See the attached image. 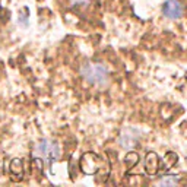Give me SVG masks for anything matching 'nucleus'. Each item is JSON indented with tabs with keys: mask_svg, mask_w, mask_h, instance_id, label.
<instances>
[{
	"mask_svg": "<svg viewBox=\"0 0 187 187\" xmlns=\"http://www.w3.org/2000/svg\"><path fill=\"white\" fill-rule=\"evenodd\" d=\"M80 76L88 83L95 86H107L110 82V73L107 67L101 63H94V62H86L82 65Z\"/></svg>",
	"mask_w": 187,
	"mask_h": 187,
	"instance_id": "f257e3e1",
	"label": "nucleus"
},
{
	"mask_svg": "<svg viewBox=\"0 0 187 187\" xmlns=\"http://www.w3.org/2000/svg\"><path fill=\"white\" fill-rule=\"evenodd\" d=\"M60 145L54 140H41L35 145V149H34V156L37 158H41L47 165H51L54 161H57L60 158Z\"/></svg>",
	"mask_w": 187,
	"mask_h": 187,
	"instance_id": "f03ea898",
	"label": "nucleus"
},
{
	"mask_svg": "<svg viewBox=\"0 0 187 187\" xmlns=\"http://www.w3.org/2000/svg\"><path fill=\"white\" fill-rule=\"evenodd\" d=\"M140 136H142V133L136 127H126V129H123L120 137H119V143L124 149H132V148L136 146V143L140 139Z\"/></svg>",
	"mask_w": 187,
	"mask_h": 187,
	"instance_id": "7ed1b4c3",
	"label": "nucleus"
},
{
	"mask_svg": "<svg viewBox=\"0 0 187 187\" xmlns=\"http://www.w3.org/2000/svg\"><path fill=\"white\" fill-rule=\"evenodd\" d=\"M162 15L168 19H180L183 15V5L178 0H165L162 5Z\"/></svg>",
	"mask_w": 187,
	"mask_h": 187,
	"instance_id": "20e7f679",
	"label": "nucleus"
},
{
	"mask_svg": "<svg viewBox=\"0 0 187 187\" xmlns=\"http://www.w3.org/2000/svg\"><path fill=\"white\" fill-rule=\"evenodd\" d=\"M80 168L85 174H94L97 170L99 168V164H98V156L94 154H85L82 156L80 159Z\"/></svg>",
	"mask_w": 187,
	"mask_h": 187,
	"instance_id": "39448f33",
	"label": "nucleus"
},
{
	"mask_svg": "<svg viewBox=\"0 0 187 187\" xmlns=\"http://www.w3.org/2000/svg\"><path fill=\"white\" fill-rule=\"evenodd\" d=\"M145 170L148 174H155L158 171V155L154 152H149L146 155V159H145Z\"/></svg>",
	"mask_w": 187,
	"mask_h": 187,
	"instance_id": "423d86ee",
	"label": "nucleus"
},
{
	"mask_svg": "<svg viewBox=\"0 0 187 187\" xmlns=\"http://www.w3.org/2000/svg\"><path fill=\"white\" fill-rule=\"evenodd\" d=\"M159 186H176L178 184V177L177 176H164L158 180Z\"/></svg>",
	"mask_w": 187,
	"mask_h": 187,
	"instance_id": "0eeeda50",
	"label": "nucleus"
},
{
	"mask_svg": "<svg viewBox=\"0 0 187 187\" xmlns=\"http://www.w3.org/2000/svg\"><path fill=\"white\" fill-rule=\"evenodd\" d=\"M91 3V0H69V6L73 9H85Z\"/></svg>",
	"mask_w": 187,
	"mask_h": 187,
	"instance_id": "6e6552de",
	"label": "nucleus"
},
{
	"mask_svg": "<svg viewBox=\"0 0 187 187\" xmlns=\"http://www.w3.org/2000/svg\"><path fill=\"white\" fill-rule=\"evenodd\" d=\"M137 159H139V156H137V154H134V152H129V155L126 156V162L130 165V167L136 164Z\"/></svg>",
	"mask_w": 187,
	"mask_h": 187,
	"instance_id": "1a4fd4ad",
	"label": "nucleus"
}]
</instances>
